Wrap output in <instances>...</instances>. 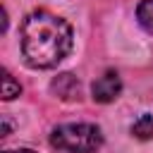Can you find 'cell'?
Segmentation results:
<instances>
[{"mask_svg": "<svg viewBox=\"0 0 153 153\" xmlns=\"http://www.w3.org/2000/svg\"><path fill=\"white\" fill-rule=\"evenodd\" d=\"M50 143L65 153H96L103 146V134L96 124L69 122V124H60L53 129Z\"/></svg>", "mask_w": 153, "mask_h": 153, "instance_id": "obj_2", "label": "cell"}, {"mask_svg": "<svg viewBox=\"0 0 153 153\" xmlns=\"http://www.w3.org/2000/svg\"><path fill=\"white\" fill-rule=\"evenodd\" d=\"M131 134L141 141L153 139V115H141L134 124H131Z\"/></svg>", "mask_w": 153, "mask_h": 153, "instance_id": "obj_5", "label": "cell"}, {"mask_svg": "<svg viewBox=\"0 0 153 153\" xmlns=\"http://www.w3.org/2000/svg\"><path fill=\"white\" fill-rule=\"evenodd\" d=\"M122 91V81H120V74L108 69L103 76H98L91 86V93H93V100L96 103H112Z\"/></svg>", "mask_w": 153, "mask_h": 153, "instance_id": "obj_3", "label": "cell"}, {"mask_svg": "<svg viewBox=\"0 0 153 153\" xmlns=\"http://www.w3.org/2000/svg\"><path fill=\"white\" fill-rule=\"evenodd\" d=\"M2 153H36L31 148H12V151H2Z\"/></svg>", "mask_w": 153, "mask_h": 153, "instance_id": "obj_8", "label": "cell"}, {"mask_svg": "<svg viewBox=\"0 0 153 153\" xmlns=\"http://www.w3.org/2000/svg\"><path fill=\"white\" fill-rule=\"evenodd\" d=\"M74 43L72 26L45 10L31 12L22 24V53L24 60L36 69H50L60 65Z\"/></svg>", "mask_w": 153, "mask_h": 153, "instance_id": "obj_1", "label": "cell"}, {"mask_svg": "<svg viewBox=\"0 0 153 153\" xmlns=\"http://www.w3.org/2000/svg\"><path fill=\"white\" fill-rule=\"evenodd\" d=\"M136 19H139V24H141L148 33H153V0H141V2H139V7H136Z\"/></svg>", "mask_w": 153, "mask_h": 153, "instance_id": "obj_6", "label": "cell"}, {"mask_svg": "<svg viewBox=\"0 0 153 153\" xmlns=\"http://www.w3.org/2000/svg\"><path fill=\"white\" fill-rule=\"evenodd\" d=\"M19 93H22V86H19V84L14 81V76L5 69V72H2V98H5V100H12V98H17Z\"/></svg>", "mask_w": 153, "mask_h": 153, "instance_id": "obj_7", "label": "cell"}, {"mask_svg": "<svg viewBox=\"0 0 153 153\" xmlns=\"http://www.w3.org/2000/svg\"><path fill=\"white\" fill-rule=\"evenodd\" d=\"M50 88H53V93H55L57 98H62V100H76V98H79V93H81L79 79H76L74 74H69V72L57 74V76L53 79Z\"/></svg>", "mask_w": 153, "mask_h": 153, "instance_id": "obj_4", "label": "cell"}]
</instances>
